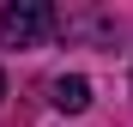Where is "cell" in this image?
Listing matches in <instances>:
<instances>
[{"label":"cell","instance_id":"3","mask_svg":"<svg viewBox=\"0 0 133 127\" xmlns=\"http://www.w3.org/2000/svg\"><path fill=\"white\" fill-rule=\"evenodd\" d=\"M0 97H6V73H0Z\"/></svg>","mask_w":133,"mask_h":127},{"label":"cell","instance_id":"1","mask_svg":"<svg viewBox=\"0 0 133 127\" xmlns=\"http://www.w3.org/2000/svg\"><path fill=\"white\" fill-rule=\"evenodd\" d=\"M55 30V6L49 0H12L0 6V49H36Z\"/></svg>","mask_w":133,"mask_h":127},{"label":"cell","instance_id":"2","mask_svg":"<svg viewBox=\"0 0 133 127\" xmlns=\"http://www.w3.org/2000/svg\"><path fill=\"white\" fill-rule=\"evenodd\" d=\"M49 103L61 115H79V109H91V79H79V73H61L49 85Z\"/></svg>","mask_w":133,"mask_h":127}]
</instances>
